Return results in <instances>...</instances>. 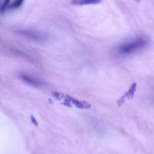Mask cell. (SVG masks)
Wrapping results in <instances>:
<instances>
[{
	"mask_svg": "<svg viewBox=\"0 0 154 154\" xmlns=\"http://www.w3.org/2000/svg\"><path fill=\"white\" fill-rule=\"evenodd\" d=\"M147 42L146 39L139 38L122 45L121 46L119 47L117 51L121 55H129L144 48L147 45Z\"/></svg>",
	"mask_w": 154,
	"mask_h": 154,
	"instance_id": "6da1fadb",
	"label": "cell"
},
{
	"mask_svg": "<svg viewBox=\"0 0 154 154\" xmlns=\"http://www.w3.org/2000/svg\"><path fill=\"white\" fill-rule=\"evenodd\" d=\"M53 96L54 98L60 101L64 102V104L67 106L71 107L72 105H75L77 108H81V109H88L91 107V105L87 102H82V101H79L76 99H74L72 96H67V95L63 94V93H57V92H54L52 93Z\"/></svg>",
	"mask_w": 154,
	"mask_h": 154,
	"instance_id": "7a4b0ae2",
	"label": "cell"
},
{
	"mask_svg": "<svg viewBox=\"0 0 154 154\" xmlns=\"http://www.w3.org/2000/svg\"><path fill=\"white\" fill-rule=\"evenodd\" d=\"M20 33L23 35L28 37L29 38H31L32 40L42 41L45 38V35L34 29H23L20 32Z\"/></svg>",
	"mask_w": 154,
	"mask_h": 154,
	"instance_id": "3957f363",
	"label": "cell"
},
{
	"mask_svg": "<svg viewBox=\"0 0 154 154\" xmlns=\"http://www.w3.org/2000/svg\"><path fill=\"white\" fill-rule=\"evenodd\" d=\"M136 87H137V84L136 83H134V84L130 87L129 90H128V91L126 92V93H125V94L123 95V96H122V97L120 98L118 101H117V105H118L119 106H121L122 104L125 102V100H126V99H132V98L133 97L134 94H135Z\"/></svg>",
	"mask_w": 154,
	"mask_h": 154,
	"instance_id": "277c9868",
	"label": "cell"
},
{
	"mask_svg": "<svg viewBox=\"0 0 154 154\" xmlns=\"http://www.w3.org/2000/svg\"><path fill=\"white\" fill-rule=\"evenodd\" d=\"M20 78L24 82L29 84V85L32 86V87H39L41 86V84L37 81V80L32 78V77L29 76V75H26V74H20Z\"/></svg>",
	"mask_w": 154,
	"mask_h": 154,
	"instance_id": "5b68a950",
	"label": "cell"
},
{
	"mask_svg": "<svg viewBox=\"0 0 154 154\" xmlns=\"http://www.w3.org/2000/svg\"><path fill=\"white\" fill-rule=\"evenodd\" d=\"M23 2V1L13 2H11V3L10 2V4H9V5H8V8H14V9L20 7V6L22 5Z\"/></svg>",
	"mask_w": 154,
	"mask_h": 154,
	"instance_id": "8992f818",
	"label": "cell"
},
{
	"mask_svg": "<svg viewBox=\"0 0 154 154\" xmlns=\"http://www.w3.org/2000/svg\"><path fill=\"white\" fill-rule=\"evenodd\" d=\"M99 2H89V1H87V2H75L74 3H75V4H80V5H84V4H95V3H99Z\"/></svg>",
	"mask_w": 154,
	"mask_h": 154,
	"instance_id": "52a82bcc",
	"label": "cell"
},
{
	"mask_svg": "<svg viewBox=\"0 0 154 154\" xmlns=\"http://www.w3.org/2000/svg\"><path fill=\"white\" fill-rule=\"evenodd\" d=\"M31 118H32V122H33V123H35V125H36V126H38V123H37V122L35 121V118H33V116H32V117H31Z\"/></svg>",
	"mask_w": 154,
	"mask_h": 154,
	"instance_id": "ba28073f",
	"label": "cell"
}]
</instances>
